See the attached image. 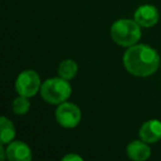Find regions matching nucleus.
I'll use <instances>...</instances> for the list:
<instances>
[{
  "label": "nucleus",
  "instance_id": "9b49d317",
  "mask_svg": "<svg viewBox=\"0 0 161 161\" xmlns=\"http://www.w3.org/2000/svg\"><path fill=\"white\" fill-rule=\"evenodd\" d=\"M78 66L77 63L73 60H64L63 62L60 63L58 69V76L65 78V80H69L72 78H74L77 74Z\"/></svg>",
  "mask_w": 161,
  "mask_h": 161
},
{
  "label": "nucleus",
  "instance_id": "7ed1b4c3",
  "mask_svg": "<svg viewBox=\"0 0 161 161\" xmlns=\"http://www.w3.org/2000/svg\"><path fill=\"white\" fill-rule=\"evenodd\" d=\"M43 101L52 105H60L66 102L72 94V86L65 78L52 77L44 80L40 90Z\"/></svg>",
  "mask_w": 161,
  "mask_h": 161
},
{
  "label": "nucleus",
  "instance_id": "423d86ee",
  "mask_svg": "<svg viewBox=\"0 0 161 161\" xmlns=\"http://www.w3.org/2000/svg\"><path fill=\"white\" fill-rule=\"evenodd\" d=\"M134 19L140 27L151 28L159 21V11L152 5H142L135 11Z\"/></svg>",
  "mask_w": 161,
  "mask_h": 161
},
{
  "label": "nucleus",
  "instance_id": "1a4fd4ad",
  "mask_svg": "<svg viewBox=\"0 0 161 161\" xmlns=\"http://www.w3.org/2000/svg\"><path fill=\"white\" fill-rule=\"evenodd\" d=\"M127 156L135 161H145L151 156V149L148 142L140 140H134L127 146Z\"/></svg>",
  "mask_w": 161,
  "mask_h": 161
},
{
  "label": "nucleus",
  "instance_id": "f03ea898",
  "mask_svg": "<svg viewBox=\"0 0 161 161\" xmlns=\"http://www.w3.org/2000/svg\"><path fill=\"white\" fill-rule=\"evenodd\" d=\"M140 25L131 19H119L113 23L110 36L116 44L124 47H130L137 44L141 38Z\"/></svg>",
  "mask_w": 161,
  "mask_h": 161
},
{
  "label": "nucleus",
  "instance_id": "f8f14e48",
  "mask_svg": "<svg viewBox=\"0 0 161 161\" xmlns=\"http://www.w3.org/2000/svg\"><path fill=\"white\" fill-rule=\"evenodd\" d=\"M30 107H31V103L29 101V97L21 96V95L14 98V103H12V112L14 115H18V116L25 115L30 110Z\"/></svg>",
  "mask_w": 161,
  "mask_h": 161
},
{
  "label": "nucleus",
  "instance_id": "f257e3e1",
  "mask_svg": "<svg viewBox=\"0 0 161 161\" xmlns=\"http://www.w3.org/2000/svg\"><path fill=\"white\" fill-rule=\"evenodd\" d=\"M123 62L128 73L138 77H147L159 69L160 55L150 45L135 44L125 52Z\"/></svg>",
  "mask_w": 161,
  "mask_h": 161
},
{
  "label": "nucleus",
  "instance_id": "9d476101",
  "mask_svg": "<svg viewBox=\"0 0 161 161\" xmlns=\"http://www.w3.org/2000/svg\"><path fill=\"white\" fill-rule=\"evenodd\" d=\"M0 141L3 145L10 143L16 137V127L14 123L10 119H8L6 116L1 117L0 120Z\"/></svg>",
  "mask_w": 161,
  "mask_h": 161
},
{
  "label": "nucleus",
  "instance_id": "20e7f679",
  "mask_svg": "<svg viewBox=\"0 0 161 161\" xmlns=\"http://www.w3.org/2000/svg\"><path fill=\"white\" fill-rule=\"evenodd\" d=\"M41 78L33 69H25L18 75L14 83L16 92L21 96L33 97L41 90Z\"/></svg>",
  "mask_w": 161,
  "mask_h": 161
},
{
  "label": "nucleus",
  "instance_id": "39448f33",
  "mask_svg": "<svg viewBox=\"0 0 161 161\" xmlns=\"http://www.w3.org/2000/svg\"><path fill=\"white\" fill-rule=\"evenodd\" d=\"M55 119L63 128L73 129L77 127L82 119V112L77 105L69 102L60 104L55 110Z\"/></svg>",
  "mask_w": 161,
  "mask_h": 161
},
{
  "label": "nucleus",
  "instance_id": "ddd939ff",
  "mask_svg": "<svg viewBox=\"0 0 161 161\" xmlns=\"http://www.w3.org/2000/svg\"><path fill=\"white\" fill-rule=\"evenodd\" d=\"M62 160H64V161H82L83 160V158H82L80 154L69 153V154H66V156L63 157Z\"/></svg>",
  "mask_w": 161,
  "mask_h": 161
},
{
  "label": "nucleus",
  "instance_id": "0eeeda50",
  "mask_svg": "<svg viewBox=\"0 0 161 161\" xmlns=\"http://www.w3.org/2000/svg\"><path fill=\"white\" fill-rule=\"evenodd\" d=\"M7 159L11 161H30L32 159V151L25 142L20 140L11 141L6 148Z\"/></svg>",
  "mask_w": 161,
  "mask_h": 161
},
{
  "label": "nucleus",
  "instance_id": "6e6552de",
  "mask_svg": "<svg viewBox=\"0 0 161 161\" xmlns=\"http://www.w3.org/2000/svg\"><path fill=\"white\" fill-rule=\"evenodd\" d=\"M139 137L148 143H154L161 140V121L150 119L142 124L139 129Z\"/></svg>",
  "mask_w": 161,
  "mask_h": 161
}]
</instances>
